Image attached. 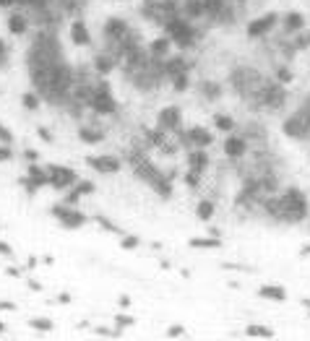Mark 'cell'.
Segmentation results:
<instances>
[{
	"label": "cell",
	"instance_id": "cell-1",
	"mask_svg": "<svg viewBox=\"0 0 310 341\" xmlns=\"http://www.w3.org/2000/svg\"><path fill=\"white\" fill-rule=\"evenodd\" d=\"M89 107L94 112H99V115H112L115 110H118V102H115L107 81H99L97 86H94V92L89 94Z\"/></svg>",
	"mask_w": 310,
	"mask_h": 341
},
{
	"label": "cell",
	"instance_id": "cell-2",
	"mask_svg": "<svg viewBox=\"0 0 310 341\" xmlns=\"http://www.w3.org/2000/svg\"><path fill=\"white\" fill-rule=\"evenodd\" d=\"M79 183V175L73 172L70 167L65 164H50L47 167V185L55 188V190H68Z\"/></svg>",
	"mask_w": 310,
	"mask_h": 341
},
{
	"label": "cell",
	"instance_id": "cell-3",
	"mask_svg": "<svg viewBox=\"0 0 310 341\" xmlns=\"http://www.w3.org/2000/svg\"><path fill=\"white\" fill-rule=\"evenodd\" d=\"M50 214L65 227V229H81L86 222H89V217L86 214H81L79 208H73V206H68V203H60V206H52V211Z\"/></svg>",
	"mask_w": 310,
	"mask_h": 341
},
{
	"label": "cell",
	"instance_id": "cell-4",
	"mask_svg": "<svg viewBox=\"0 0 310 341\" xmlns=\"http://www.w3.org/2000/svg\"><path fill=\"white\" fill-rule=\"evenodd\" d=\"M167 34H170L172 42H177L180 47H188L190 42H193V29H190V24H188L185 19H177V16H172V19L167 21Z\"/></svg>",
	"mask_w": 310,
	"mask_h": 341
},
{
	"label": "cell",
	"instance_id": "cell-5",
	"mask_svg": "<svg viewBox=\"0 0 310 341\" xmlns=\"http://www.w3.org/2000/svg\"><path fill=\"white\" fill-rule=\"evenodd\" d=\"M157 122H159L162 131H180V122H183V112H180V107H177V104H170V107L159 110Z\"/></svg>",
	"mask_w": 310,
	"mask_h": 341
},
{
	"label": "cell",
	"instance_id": "cell-6",
	"mask_svg": "<svg viewBox=\"0 0 310 341\" xmlns=\"http://www.w3.org/2000/svg\"><path fill=\"white\" fill-rule=\"evenodd\" d=\"M277 21H279V16H277V13H266V16L253 19V21L248 24V37H250V39H258V37L268 34L271 29L277 26Z\"/></svg>",
	"mask_w": 310,
	"mask_h": 341
},
{
	"label": "cell",
	"instance_id": "cell-7",
	"mask_svg": "<svg viewBox=\"0 0 310 341\" xmlns=\"http://www.w3.org/2000/svg\"><path fill=\"white\" fill-rule=\"evenodd\" d=\"M86 164L92 169H97V172L102 175H115V172H120V159H115V156H89Z\"/></svg>",
	"mask_w": 310,
	"mask_h": 341
},
{
	"label": "cell",
	"instance_id": "cell-8",
	"mask_svg": "<svg viewBox=\"0 0 310 341\" xmlns=\"http://www.w3.org/2000/svg\"><path fill=\"white\" fill-rule=\"evenodd\" d=\"M188 143H193L196 149H206V146L214 143V133L206 131V128H201V125H196V128L188 131Z\"/></svg>",
	"mask_w": 310,
	"mask_h": 341
},
{
	"label": "cell",
	"instance_id": "cell-9",
	"mask_svg": "<svg viewBox=\"0 0 310 341\" xmlns=\"http://www.w3.org/2000/svg\"><path fill=\"white\" fill-rule=\"evenodd\" d=\"M282 131H284V136H289V138H302V136L307 133V122H305L302 115H295V117H289V120L282 125Z\"/></svg>",
	"mask_w": 310,
	"mask_h": 341
},
{
	"label": "cell",
	"instance_id": "cell-10",
	"mask_svg": "<svg viewBox=\"0 0 310 341\" xmlns=\"http://www.w3.org/2000/svg\"><path fill=\"white\" fill-rule=\"evenodd\" d=\"M70 42H73V45H79V47H86L92 42V34H89L84 21H73L70 24Z\"/></svg>",
	"mask_w": 310,
	"mask_h": 341
},
{
	"label": "cell",
	"instance_id": "cell-11",
	"mask_svg": "<svg viewBox=\"0 0 310 341\" xmlns=\"http://www.w3.org/2000/svg\"><path fill=\"white\" fill-rule=\"evenodd\" d=\"M104 34H107L110 39H125V37H128V24H125L123 19H110V21L104 24Z\"/></svg>",
	"mask_w": 310,
	"mask_h": 341
},
{
	"label": "cell",
	"instance_id": "cell-12",
	"mask_svg": "<svg viewBox=\"0 0 310 341\" xmlns=\"http://www.w3.org/2000/svg\"><path fill=\"white\" fill-rule=\"evenodd\" d=\"M245 141L240 138V136H229L227 141H224V154L229 156V159H240L243 154H245Z\"/></svg>",
	"mask_w": 310,
	"mask_h": 341
},
{
	"label": "cell",
	"instance_id": "cell-13",
	"mask_svg": "<svg viewBox=\"0 0 310 341\" xmlns=\"http://www.w3.org/2000/svg\"><path fill=\"white\" fill-rule=\"evenodd\" d=\"M258 297H263V300H271V302H284V300H287V292H284V286L266 284V286L258 289Z\"/></svg>",
	"mask_w": 310,
	"mask_h": 341
},
{
	"label": "cell",
	"instance_id": "cell-14",
	"mask_svg": "<svg viewBox=\"0 0 310 341\" xmlns=\"http://www.w3.org/2000/svg\"><path fill=\"white\" fill-rule=\"evenodd\" d=\"M170 47H172V39L170 37H159V39H154L151 45H149V52H151V58L162 60V58L170 55Z\"/></svg>",
	"mask_w": 310,
	"mask_h": 341
},
{
	"label": "cell",
	"instance_id": "cell-15",
	"mask_svg": "<svg viewBox=\"0 0 310 341\" xmlns=\"http://www.w3.org/2000/svg\"><path fill=\"white\" fill-rule=\"evenodd\" d=\"M188 167L190 169H196V172H204V169L209 167V154L204 149H193L188 154Z\"/></svg>",
	"mask_w": 310,
	"mask_h": 341
},
{
	"label": "cell",
	"instance_id": "cell-16",
	"mask_svg": "<svg viewBox=\"0 0 310 341\" xmlns=\"http://www.w3.org/2000/svg\"><path fill=\"white\" fill-rule=\"evenodd\" d=\"M263 102L271 107H279L284 104V92H282V83H271V86L263 92Z\"/></svg>",
	"mask_w": 310,
	"mask_h": 341
},
{
	"label": "cell",
	"instance_id": "cell-17",
	"mask_svg": "<svg viewBox=\"0 0 310 341\" xmlns=\"http://www.w3.org/2000/svg\"><path fill=\"white\" fill-rule=\"evenodd\" d=\"M165 73L167 76H180V73H188V63H185V58H170L167 63H165Z\"/></svg>",
	"mask_w": 310,
	"mask_h": 341
},
{
	"label": "cell",
	"instance_id": "cell-18",
	"mask_svg": "<svg viewBox=\"0 0 310 341\" xmlns=\"http://www.w3.org/2000/svg\"><path fill=\"white\" fill-rule=\"evenodd\" d=\"M188 245L190 247H201V250H211V247H219L222 245V240L216 237V235H211V237H193V240H188Z\"/></svg>",
	"mask_w": 310,
	"mask_h": 341
},
{
	"label": "cell",
	"instance_id": "cell-19",
	"mask_svg": "<svg viewBox=\"0 0 310 341\" xmlns=\"http://www.w3.org/2000/svg\"><path fill=\"white\" fill-rule=\"evenodd\" d=\"M245 336H250V338H274L277 333L271 331L268 326H258V323H250V326L245 328Z\"/></svg>",
	"mask_w": 310,
	"mask_h": 341
},
{
	"label": "cell",
	"instance_id": "cell-20",
	"mask_svg": "<svg viewBox=\"0 0 310 341\" xmlns=\"http://www.w3.org/2000/svg\"><path fill=\"white\" fill-rule=\"evenodd\" d=\"M79 138L84 143H102L104 133L102 131H92V128H79Z\"/></svg>",
	"mask_w": 310,
	"mask_h": 341
},
{
	"label": "cell",
	"instance_id": "cell-21",
	"mask_svg": "<svg viewBox=\"0 0 310 341\" xmlns=\"http://www.w3.org/2000/svg\"><path fill=\"white\" fill-rule=\"evenodd\" d=\"M115 63H118L115 58H110V55H99V58L94 60V68H97L102 76H107L110 70H115Z\"/></svg>",
	"mask_w": 310,
	"mask_h": 341
},
{
	"label": "cell",
	"instance_id": "cell-22",
	"mask_svg": "<svg viewBox=\"0 0 310 341\" xmlns=\"http://www.w3.org/2000/svg\"><path fill=\"white\" fill-rule=\"evenodd\" d=\"M302 26H305L302 13H287V16H284V29H287V31H300Z\"/></svg>",
	"mask_w": 310,
	"mask_h": 341
},
{
	"label": "cell",
	"instance_id": "cell-23",
	"mask_svg": "<svg viewBox=\"0 0 310 341\" xmlns=\"http://www.w3.org/2000/svg\"><path fill=\"white\" fill-rule=\"evenodd\" d=\"M214 211H216V208H214L211 201H201V203L196 206V217H198L201 222H209V219L214 217Z\"/></svg>",
	"mask_w": 310,
	"mask_h": 341
},
{
	"label": "cell",
	"instance_id": "cell-24",
	"mask_svg": "<svg viewBox=\"0 0 310 341\" xmlns=\"http://www.w3.org/2000/svg\"><path fill=\"white\" fill-rule=\"evenodd\" d=\"M8 31H11V34H24V31H26V19L19 16V13H13V16L8 19Z\"/></svg>",
	"mask_w": 310,
	"mask_h": 341
},
{
	"label": "cell",
	"instance_id": "cell-25",
	"mask_svg": "<svg viewBox=\"0 0 310 341\" xmlns=\"http://www.w3.org/2000/svg\"><path fill=\"white\" fill-rule=\"evenodd\" d=\"M29 326H31L34 331H42V333H47V331H52V328H55V323H52L50 318H31V320H29Z\"/></svg>",
	"mask_w": 310,
	"mask_h": 341
},
{
	"label": "cell",
	"instance_id": "cell-26",
	"mask_svg": "<svg viewBox=\"0 0 310 341\" xmlns=\"http://www.w3.org/2000/svg\"><path fill=\"white\" fill-rule=\"evenodd\" d=\"M206 13V3L204 0H188V16L196 19V16H204Z\"/></svg>",
	"mask_w": 310,
	"mask_h": 341
},
{
	"label": "cell",
	"instance_id": "cell-27",
	"mask_svg": "<svg viewBox=\"0 0 310 341\" xmlns=\"http://www.w3.org/2000/svg\"><path fill=\"white\" fill-rule=\"evenodd\" d=\"M214 128H219V131H232L235 128V120H232L229 115H214Z\"/></svg>",
	"mask_w": 310,
	"mask_h": 341
},
{
	"label": "cell",
	"instance_id": "cell-28",
	"mask_svg": "<svg viewBox=\"0 0 310 341\" xmlns=\"http://www.w3.org/2000/svg\"><path fill=\"white\" fill-rule=\"evenodd\" d=\"M73 190H76V193H79V195L84 198V195H92V193L97 190V185H94L92 180H79V183L73 185Z\"/></svg>",
	"mask_w": 310,
	"mask_h": 341
},
{
	"label": "cell",
	"instance_id": "cell-29",
	"mask_svg": "<svg viewBox=\"0 0 310 341\" xmlns=\"http://www.w3.org/2000/svg\"><path fill=\"white\" fill-rule=\"evenodd\" d=\"M138 245H141V240H138L136 235H123V237H120V247H123V250H136Z\"/></svg>",
	"mask_w": 310,
	"mask_h": 341
},
{
	"label": "cell",
	"instance_id": "cell-30",
	"mask_svg": "<svg viewBox=\"0 0 310 341\" xmlns=\"http://www.w3.org/2000/svg\"><path fill=\"white\" fill-rule=\"evenodd\" d=\"M185 185L188 188H198L201 185V172H196V169H188V172H185Z\"/></svg>",
	"mask_w": 310,
	"mask_h": 341
},
{
	"label": "cell",
	"instance_id": "cell-31",
	"mask_svg": "<svg viewBox=\"0 0 310 341\" xmlns=\"http://www.w3.org/2000/svg\"><path fill=\"white\" fill-rule=\"evenodd\" d=\"M21 102H24V107H26V110H40V97L31 94V92H26V94L21 97Z\"/></svg>",
	"mask_w": 310,
	"mask_h": 341
},
{
	"label": "cell",
	"instance_id": "cell-32",
	"mask_svg": "<svg viewBox=\"0 0 310 341\" xmlns=\"http://www.w3.org/2000/svg\"><path fill=\"white\" fill-rule=\"evenodd\" d=\"M94 333H97V336H104V338H118V336H120V328H115V331H112V328L99 326V328H94Z\"/></svg>",
	"mask_w": 310,
	"mask_h": 341
},
{
	"label": "cell",
	"instance_id": "cell-33",
	"mask_svg": "<svg viewBox=\"0 0 310 341\" xmlns=\"http://www.w3.org/2000/svg\"><path fill=\"white\" fill-rule=\"evenodd\" d=\"M172 81H175V83H172L175 92H185V89H188V73H180V76H175Z\"/></svg>",
	"mask_w": 310,
	"mask_h": 341
},
{
	"label": "cell",
	"instance_id": "cell-34",
	"mask_svg": "<svg viewBox=\"0 0 310 341\" xmlns=\"http://www.w3.org/2000/svg\"><path fill=\"white\" fill-rule=\"evenodd\" d=\"M149 143H151V146H162V143H165V133H162V131H151V133H149Z\"/></svg>",
	"mask_w": 310,
	"mask_h": 341
},
{
	"label": "cell",
	"instance_id": "cell-35",
	"mask_svg": "<svg viewBox=\"0 0 310 341\" xmlns=\"http://www.w3.org/2000/svg\"><path fill=\"white\" fill-rule=\"evenodd\" d=\"M277 81L279 83H292V70L289 68H279L277 70Z\"/></svg>",
	"mask_w": 310,
	"mask_h": 341
},
{
	"label": "cell",
	"instance_id": "cell-36",
	"mask_svg": "<svg viewBox=\"0 0 310 341\" xmlns=\"http://www.w3.org/2000/svg\"><path fill=\"white\" fill-rule=\"evenodd\" d=\"M204 3H206V13H219L224 0H204Z\"/></svg>",
	"mask_w": 310,
	"mask_h": 341
},
{
	"label": "cell",
	"instance_id": "cell-37",
	"mask_svg": "<svg viewBox=\"0 0 310 341\" xmlns=\"http://www.w3.org/2000/svg\"><path fill=\"white\" fill-rule=\"evenodd\" d=\"M115 323H118V328H125V326H133L136 320L131 315H118V318H115Z\"/></svg>",
	"mask_w": 310,
	"mask_h": 341
},
{
	"label": "cell",
	"instance_id": "cell-38",
	"mask_svg": "<svg viewBox=\"0 0 310 341\" xmlns=\"http://www.w3.org/2000/svg\"><path fill=\"white\" fill-rule=\"evenodd\" d=\"M183 333H185L183 326H170V328H167V338H177V336H183Z\"/></svg>",
	"mask_w": 310,
	"mask_h": 341
},
{
	"label": "cell",
	"instance_id": "cell-39",
	"mask_svg": "<svg viewBox=\"0 0 310 341\" xmlns=\"http://www.w3.org/2000/svg\"><path fill=\"white\" fill-rule=\"evenodd\" d=\"M0 141H3V143H13V133H11V131H6L3 122H0Z\"/></svg>",
	"mask_w": 310,
	"mask_h": 341
},
{
	"label": "cell",
	"instance_id": "cell-40",
	"mask_svg": "<svg viewBox=\"0 0 310 341\" xmlns=\"http://www.w3.org/2000/svg\"><path fill=\"white\" fill-rule=\"evenodd\" d=\"M0 255H6V258H13V247H11L8 242H3V240H0Z\"/></svg>",
	"mask_w": 310,
	"mask_h": 341
},
{
	"label": "cell",
	"instance_id": "cell-41",
	"mask_svg": "<svg viewBox=\"0 0 310 341\" xmlns=\"http://www.w3.org/2000/svg\"><path fill=\"white\" fill-rule=\"evenodd\" d=\"M204 92L209 97H219V86H214V83H204Z\"/></svg>",
	"mask_w": 310,
	"mask_h": 341
},
{
	"label": "cell",
	"instance_id": "cell-42",
	"mask_svg": "<svg viewBox=\"0 0 310 341\" xmlns=\"http://www.w3.org/2000/svg\"><path fill=\"white\" fill-rule=\"evenodd\" d=\"M24 159H26V161H37V159H40V154H37L34 149H26V151H24Z\"/></svg>",
	"mask_w": 310,
	"mask_h": 341
},
{
	"label": "cell",
	"instance_id": "cell-43",
	"mask_svg": "<svg viewBox=\"0 0 310 341\" xmlns=\"http://www.w3.org/2000/svg\"><path fill=\"white\" fill-rule=\"evenodd\" d=\"M13 154H11V149L8 146H0V161H8Z\"/></svg>",
	"mask_w": 310,
	"mask_h": 341
},
{
	"label": "cell",
	"instance_id": "cell-44",
	"mask_svg": "<svg viewBox=\"0 0 310 341\" xmlns=\"http://www.w3.org/2000/svg\"><path fill=\"white\" fill-rule=\"evenodd\" d=\"M6 274H8L11 279H19V276H21V268H16V266H8V268H6Z\"/></svg>",
	"mask_w": 310,
	"mask_h": 341
},
{
	"label": "cell",
	"instance_id": "cell-45",
	"mask_svg": "<svg viewBox=\"0 0 310 341\" xmlns=\"http://www.w3.org/2000/svg\"><path fill=\"white\" fill-rule=\"evenodd\" d=\"M40 136H42V138H45L47 143H52V133L47 131V128H40Z\"/></svg>",
	"mask_w": 310,
	"mask_h": 341
},
{
	"label": "cell",
	"instance_id": "cell-46",
	"mask_svg": "<svg viewBox=\"0 0 310 341\" xmlns=\"http://www.w3.org/2000/svg\"><path fill=\"white\" fill-rule=\"evenodd\" d=\"M29 289H31V292H42V284H40V281H29Z\"/></svg>",
	"mask_w": 310,
	"mask_h": 341
},
{
	"label": "cell",
	"instance_id": "cell-47",
	"mask_svg": "<svg viewBox=\"0 0 310 341\" xmlns=\"http://www.w3.org/2000/svg\"><path fill=\"white\" fill-rule=\"evenodd\" d=\"M120 308H131V297H128V294L120 297Z\"/></svg>",
	"mask_w": 310,
	"mask_h": 341
},
{
	"label": "cell",
	"instance_id": "cell-48",
	"mask_svg": "<svg viewBox=\"0 0 310 341\" xmlns=\"http://www.w3.org/2000/svg\"><path fill=\"white\" fill-rule=\"evenodd\" d=\"M37 266H40V261H37V258H34V255H31V258L26 261V268H37Z\"/></svg>",
	"mask_w": 310,
	"mask_h": 341
},
{
	"label": "cell",
	"instance_id": "cell-49",
	"mask_svg": "<svg viewBox=\"0 0 310 341\" xmlns=\"http://www.w3.org/2000/svg\"><path fill=\"white\" fill-rule=\"evenodd\" d=\"M0 310H8L11 313V310H16V305L13 302H0Z\"/></svg>",
	"mask_w": 310,
	"mask_h": 341
},
{
	"label": "cell",
	"instance_id": "cell-50",
	"mask_svg": "<svg viewBox=\"0 0 310 341\" xmlns=\"http://www.w3.org/2000/svg\"><path fill=\"white\" fill-rule=\"evenodd\" d=\"M19 3V0H0V6H3V8H11V6H16Z\"/></svg>",
	"mask_w": 310,
	"mask_h": 341
},
{
	"label": "cell",
	"instance_id": "cell-51",
	"mask_svg": "<svg viewBox=\"0 0 310 341\" xmlns=\"http://www.w3.org/2000/svg\"><path fill=\"white\" fill-rule=\"evenodd\" d=\"M6 60V45H3V39H0V63Z\"/></svg>",
	"mask_w": 310,
	"mask_h": 341
},
{
	"label": "cell",
	"instance_id": "cell-52",
	"mask_svg": "<svg viewBox=\"0 0 310 341\" xmlns=\"http://www.w3.org/2000/svg\"><path fill=\"white\" fill-rule=\"evenodd\" d=\"M58 300H60V302H70V294H68V292H63V294L58 297Z\"/></svg>",
	"mask_w": 310,
	"mask_h": 341
},
{
	"label": "cell",
	"instance_id": "cell-53",
	"mask_svg": "<svg viewBox=\"0 0 310 341\" xmlns=\"http://www.w3.org/2000/svg\"><path fill=\"white\" fill-rule=\"evenodd\" d=\"M302 255H310V245H305V247H302Z\"/></svg>",
	"mask_w": 310,
	"mask_h": 341
},
{
	"label": "cell",
	"instance_id": "cell-54",
	"mask_svg": "<svg viewBox=\"0 0 310 341\" xmlns=\"http://www.w3.org/2000/svg\"><path fill=\"white\" fill-rule=\"evenodd\" d=\"M302 305H305V308H307V310H310V300H302Z\"/></svg>",
	"mask_w": 310,
	"mask_h": 341
},
{
	"label": "cell",
	"instance_id": "cell-55",
	"mask_svg": "<svg viewBox=\"0 0 310 341\" xmlns=\"http://www.w3.org/2000/svg\"><path fill=\"white\" fill-rule=\"evenodd\" d=\"M6 331V323H0V333H3Z\"/></svg>",
	"mask_w": 310,
	"mask_h": 341
}]
</instances>
